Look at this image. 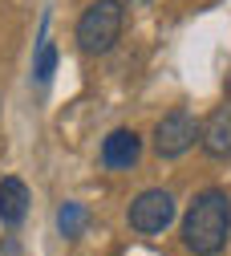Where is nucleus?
<instances>
[{
    "mask_svg": "<svg viewBox=\"0 0 231 256\" xmlns=\"http://www.w3.org/2000/svg\"><path fill=\"white\" fill-rule=\"evenodd\" d=\"M227 236H231V200H227V191H219V187L199 191L195 204L187 208V216H183V244H187V252L215 256V252H223Z\"/></svg>",
    "mask_w": 231,
    "mask_h": 256,
    "instance_id": "1",
    "label": "nucleus"
},
{
    "mask_svg": "<svg viewBox=\"0 0 231 256\" xmlns=\"http://www.w3.org/2000/svg\"><path fill=\"white\" fill-rule=\"evenodd\" d=\"M122 24H126V4H118V0H93L77 20V49L89 53V57L110 53L122 37Z\"/></svg>",
    "mask_w": 231,
    "mask_h": 256,
    "instance_id": "2",
    "label": "nucleus"
},
{
    "mask_svg": "<svg viewBox=\"0 0 231 256\" xmlns=\"http://www.w3.org/2000/svg\"><path fill=\"white\" fill-rule=\"evenodd\" d=\"M126 220H130V228L142 232V236H158V232H167V228H171V220H175V196H171L167 187H150V191H142V196L130 204Z\"/></svg>",
    "mask_w": 231,
    "mask_h": 256,
    "instance_id": "3",
    "label": "nucleus"
},
{
    "mask_svg": "<svg viewBox=\"0 0 231 256\" xmlns=\"http://www.w3.org/2000/svg\"><path fill=\"white\" fill-rule=\"evenodd\" d=\"M195 138H203V126H199V118H195L191 110H171L167 118L154 126V150H158V158L187 154L195 146Z\"/></svg>",
    "mask_w": 231,
    "mask_h": 256,
    "instance_id": "4",
    "label": "nucleus"
},
{
    "mask_svg": "<svg viewBox=\"0 0 231 256\" xmlns=\"http://www.w3.org/2000/svg\"><path fill=\"white\" fill-rule=\"evenodd\" d=\"M97 158H102L106 171H130L142 158V138L134 130H126V126H118V130H110L102 138V154Z\"/></svg>",
    "mask_w": 231,
    "mask_h": 256,
    "instance_id": "5",
    "label": "nucleus"
},
{
    "mask_svg": "<svg viewBox=\"0 0 231 256\" xmlns=\"http://www.w3.org/2000/svg\"><path fill=\"white\" fill-rule=\"evenodd\" d=\"M24 216H28V187H24V179L4 175L0 179V224L4 228H20Z\"/></svg>",
    "mask_w": 231,
    "mask_h": 256,
    "instance_id": "6",
    "label": "nucleus"
},
{
    "mask_svg": "<svg viewBox=\"0 0 231 256\" xmlns=\"http://www.w3.org/2000/svg\"><path fill=\"white\" fill-rule=\"evenodd\" d=\"M199 142H203V150H207L211 158H231V102L219 106V110L207 118Z\"/></svg>",
    "mask_w": 231,
    "mask_h": 256,
    "instance_id": "7",
    "label": "nucleus"
},
{
    "mask_svg": "<svg viewBox=\"0 0 231 256\" xmlns=\"http://www.w3.org/2000/svg\"><path fill=\"white\" fill-rule=\"evenodd\" d=\"M85 224H89V212H85V204H61L57 208V232L65 236V240H77L81 232H85Z\"/></svg>",
    "mask_w": 231,
    "mask_h": 256,
    "instance_id": "8",
    "label": "nucleus"
},
{
    "mask_svg": "<svg viewBox=\"0 0 231 256\" xmlns=\"http://www.w3.org/2000/svg\"><path fill=\"white\" fill-rule=\"evenodd\" d=\"M53 70H57V45L41 33V41H37V61H32V78H37V86H49V82H53Z\"/></svg>",
    "mask_w": 231,
    "mask_h": 256,
    "instance_id": "9",
    "label": "nucleus"
},
{
    "mask_svg": "<svg viewBox=\"0 0 231 256\" xmlns=\"http://www.w3.org/2000/svg\"><path fill=\"white\" fill-rule=\"evenodd\" d=\"M0 256H20V244H16V240H12V236H8V240H4V244H0Z\"/></svg>",
    "mask_w": 231,
    "mask_h": 256,
    "instance_id": "10",
    "label": "nucleus"
},
{
    "mask_svg": "<svg viewBox=\"0 0 231 256\" xmlns=\"http://www.w3.org/2000/svg\"><path fill=\"white\" fill-rule=\"evenodd\" d=\"M118 4H126V8H138V4H150V0H118Z\"/></svg>",
    "mask_w": 231,
    "mask_h": 256,
    "instance_id": "11",
    "label": "nucleus"
}]
</instances>
